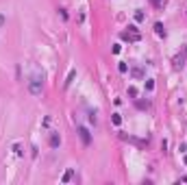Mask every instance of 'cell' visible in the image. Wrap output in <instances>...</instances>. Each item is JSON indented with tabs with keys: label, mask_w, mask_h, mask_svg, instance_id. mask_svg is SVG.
<instances>
[{
	"label": "cell",
	"mask_w": 187,
	"mask_h": 185,
	"mask_svg": "<svg viewBox=\"0 0 187 185\" xmlns=\"http://www.w3.org/2000/svg\"><path fill=\"white\" fill-rule=\"evenodd\" d=\"M41 89H44L41 79H39V76H31V79H29V91H31L33 96H39V94H41Z\"/></svg>",
	"instance_id": "6da1fadb"
},
{
	"label": "cell",
	"mask_w": 187,
	"mask_h": 185,
	"mask_svg": "<svg viewBox=\"0 0 187 185\" xmlns=\"http://www.w3.org/2000/svg\"><path fill=\"white\" fill-rule=\"evenodd\" d=\"M122 39H128V42H139L142 39V35H139L137 26H128V31L122 33Z\"/></svg>",
	"instance_id": "7a4b0ae2"
},
{
	"label": "cell",
	"mask_w": 187,
	"mask_h": 185,
	"mask_svg": "<svg viewBox=\"0 0 187 185\" xmlns=\"http://www.w3.org/2000/svg\"><path fill=\"white\" fill-rule=\"evenodd\" d=\"M76 131H78V137H81V142L85 144V146H89V144H91V135H89V131H87L85 126H78Z\"/></svg>",
	"instance_id": "3957f363"
},
{
	"label": "cell",
	"mask_w": 187,
	"mask_h": 185,
	"mask_svg": "<svg viewBox=\"0 0 187 185\" xmlns=\"http://www.w3.org/2000/svg\"><path fill=\"white\" fill-rule=\"evenodd\" d=\"M59 144H61L59 133H52V135H50V146H52V148H59Z\"/></svg>",
	"instance_id": "277c9868"
},
{
	"label": "cell",
	"mask_w": 187,
	"mask_h": 185,
	"mask_svg": "<svg viewBox=\"0 0 187 185\" xmlns=\"http://www.w3.org/2000/svg\"><path fill=\"white\" fill-rule=\"evenodd\" d=\"M130 72H133V76H135V79H142V76H144V70L139 68V66H135V68H130Z\"/></svg>",
	"instance_id": "5b68a950"
},
{
	"label": "cell",
	"mask_w": 187,
	"mask_h": 185,
	"mask_svg": "<svg viewBox=\"0 0 187 185\" xmlns=\"http://www.w3.org/2000/svg\"><path fill=\"white\" fill-rule=\"evenodd\" d=\"M155 33H157L159 37H163V35H165V29H163V24H161V22H157V24H155Z\"/></svg>",
	"instance_id": "8992f818"
},
{
	"label": "cell",
	"mask_w": 187,
	"mask_h": 185,
	"mask_svg": "<svg viewBox=\"0 0 187 185\" xmlns=\"http://www.w3.org/2000/svg\"><path fill=\"white\" fill-rule=\"evenodd\" d=\"M74 76H76V70H70V74H68V79H65V87H70V85H72V81H74Z\"/></svg>",
	"instance_id": "52a82bcc"
},
{
	"label": "cell",
	"mask_w": 187,
	"mask_h": 185,
	"mask_svg": "<svg viewBox=\"0 0 187 185\" xmlns=\"http://www.w3.org/2000/svg\"><path fill=\"white\" fill-rule=\"evenodd\" d=\"M111 122H113L115 126H120V124H122V116H120V113H113V116H111Z\"/></svg>",
	"instance_id": "ba28073f"
},
{
	"label": "cell",
	"mask_w": 187,
	"mask_h": 185,
	"mask_svg": "<svg viewBox=\"0 0 187 185\" xmlns=\"http://www.w3.org/2000/svg\"><path fill=\"white\" fill-rule=\"evenodd\" d=\"M72 177H74V170H68V172L63 174V179H61V181H63V183H70V181H72Z\"/></svg>",
	"instance_id": "9c48e42d"
},
{
	"label": "cell",
	"mask_w": 187,
	"mask_h": 185,
	"mask_svg": "<svg viewBox=\"0 0 187 185\" xmlns=\"http://www.w3.org/2000/svg\"><path fill=\"white\" fill-rule=\"evenodd\" d=\"M146 89H148V91L155 89V81H152V79H146Z\"/></svg>",
	"instance_id": "30bf717a"
},
{
	"label": "cell",
	"mask_w": 187,
	"mask_h": 185,
	"mask_svg": "<svg viewBox=\"0 0 187 185\" xmlns=\"http://www.w3.org/2000/svg\"><path fill=\"white\" fill-rule=\"evenodd\" d=\"M128 96H130V98H135V96H137V87L130 85V87H128Z\"/></svg>",
	"instance_id": "8fae6325"
},
{
	"label": "cell",
	"mask_w": 187,
	"mask_h": 185,
	"mask_svg": "<svg viewBox=\"0 0 187 185\" xmlns=\"http://www.w3.org/2000/svg\"><path fill=\"white\" fill-rule=\"evenodd\" d=\"M144 17H146V15H144L142 11H135V20H137V22H144Z\"/></svg>",
	"instance_id": "7c38bea8"
},
{
	"label": "cell",
	"mask_w": 187,
	"mask_h": 185,
	"mask_svg": "<svg viewBox=\"0 0 187 185\" xmlns=\"http://www.w3.org/2000/svg\"><path fill=\"white\" fill-rule=\"evenodd\" d=\"M111 52H113V54H120V52H122V46H120V44H115L113 48H111Z\"/></svg>",
	"instance_id": "4fadbf2b"
},
{
	"label": "cell",
	"mask_w": 187,
	"mask_h": 185,
	"mask_svg": "<svg viewBox=\"0 0 187 185\" xmlns=\"http://www.w3.org/2000/svg\"><path fill=\"white\" fill-rule=\"evenodd\" d=\"M118 70L122 72V74H126V72H128V66H126V63H120V66H118Z\"/></svg>",
	"instance_id": "5bb4252c"
},
{
	"label": "cell",
	"mask_w": 187,
	"mask_h": 185,
	"mask_svg": "<svg viewBox=\"0 0 187 185\" xmlns=\"http://www.w3.org/2000/svg\"><path fill=\"white\" fill-rule=\"evenodd\" d=\"M13 153H15L17 157H20V155H22V150H20V144H13Z\"/></svg>",
	"instance_id": "9a60e30c"
},
{
	"label": "cell",
	"mask_w": 187,
	"mask_h": 185,
	"mask_svg": "<svg viewBox=\"0 0 187 185\" xmlns=\"http://www.w3.org/2000/svg\"><path fill=\"white\" fill-rule=\"evenodd\" d=\"M5 22H7V17H5L2 13H0V26H5Z\"/></svg>",
	"instance_id": "2e32d148"
},
{
	"label": "cell",
	"mask_w": 187,
	"mask_h": 185,
	"mask_svg": "<svg viewBox=\"0 0 187 185\" xmlns=\"http://www.w3.org/2000/svg\"><path fill=\"white\" fill-rule=\"evenodd\" d=\"M183 163H185V165H187V153H185V157H183Z\"/></svg>",
	"instance_id": "e0dca14e"
}]
</instances>
